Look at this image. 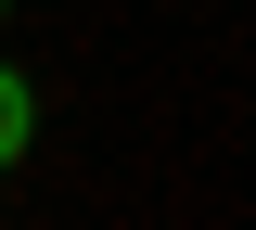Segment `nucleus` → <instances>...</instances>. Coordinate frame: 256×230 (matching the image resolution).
<instances>
[{
  "label": "nucleus",
  "mask_w": 256,
  "mask_h": 230,
  "mask_svg": "<svg viewBox=\"0 0 256 230\" xmlns=\"http://www.w3.org/2000/svg\"><path fill=\"white\" fill-rule=\"evenodd\" d=\"M26 115H38V102H26V77H13V64H0V166H13V154H26Z\"/></svg>",
  "instance_id": "obj_1"
}]
</instances>
